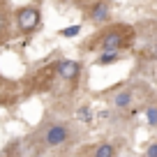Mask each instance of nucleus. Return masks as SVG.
<instances>
[{
  "label": "nucleus",
  "mask_w": 157,
  "mask_h": 157,
  "mask_svg": "<svg viewBox=\"0 0 157 157\" xmlns=\"http://www.w3.org/2000/svg\"><path fill=\"white\" fill-rule=\"evenodd\" d=\"M155 56H157V46H155Z\"/></svg>",
  "instance_id": "obj_14"
},
{
  "label": "nucleus",
  "mask_w": 157,
  "mask_h": 157,
  "mask_svg": "<svg viewBox=\"0 0 157 157\" xmlns=\"http://www.w3.org/2000/svg\"><path fill=\"white\" fill-rule=\"evenodd\" d=\"M56 72L60 74L63 78H76L78 72H81V65L76 63V60H60L58 65H56Z\"/></svg>",
  "instance_id": "obj_4"
},
{
  "label": "nucleus",
  "mask_w": 157,
  "mask_h": 157,
  "mask_svg": "<svg viewBox=\"0 0 157 157\" xmlns=\"http://www.w3.org/2000/svg\"><path fill=\"white\" fill-rule=\"evenodd\" d=\"M67 139H69V129L65 127V125H51V127L44 132V143L51 146V148L63 146Z\"/></svg>",
  "instance_id": "obj_1"
},
{
  "label": "nucleus",
  "mask_w": 157,
  "mask_h": 157,
  "mask_svg": "<svg viewBox=\"0 0 157 157\" xmlns=\"http://www.w3.org/2000/svg\"><path fill=\"white\" fill-rule=\"evenodd\" d=\"M123 28H113L111 33H106L102 37V51H118L125 42V35L120 33Z\"/></svg>",
  "instance_id": "obj_3"
},
{
  "label": "nucleus",
  "mask_w": 157,
  "mask_h": 157,
  "mask_svg": "<svg viewBox=\"0 0 157 157\" xmlns=\"http://www.w3.org/2000/svg\"><path fill=\"white\" fill-rule=\"evenodd\" d=\"M106 16H109V7L104 5V2L95 5V10H93V21H106Z\"/></svg>",
  "instance_id": "obj_7"
},
{
  "label": "nucleus",
  "mask_w": 157,
  "mask_h": 157,
  "mask_svg": "<svg viewBox=\"0 0 157 157\" xmlns=\"http://www.w3.org/2000/svg\"><path fill=\"white\" fill-rule=\"evenodd\" d=\"M113 104H116L118 109H127L129 104H132V93H129V90L118 93V95H116V102H113Z\"/></svg>",
  "instance_id": "obj_5"
},
{
  "label": "nucleus",
  "mask_w": 157,
  "mask_h": 157,
  "mask_svg": "<svg viewBox=\"0 0 157 157\" xmlns=\"http://www.w3.org/2000/svg\"><path fill=\"white\" fill-rule=\"evenodd\" d=\"M16 21H19V28L23 30V33H30V30H35L37 23H39V12L35 10V7H25V10L19 12Z\"/></svg>",
  "instance_id": "obj_2"
},
{
  "label": "nucleus",
  "mask_w": 157,
  "mask_h": 157,
  "mask_svg": "<svg viewBox=\"0 0 157 157\" xmlns=\"http://www.w3.org/2000/svg\"><path fill=\"white\" fill-rule=\"evenodd\" d=\"M78 25H69V28H65V30H60V33H63V37H76L78 35Z\"/></svg>",
  "instance_id": "obj_11"
},
{
  "label": "nucleus",
  "mask_w": 157,
  "mask_h": 157,
  "mask_svg": "<svg viewBox=\"0 0 157 157\" xmlns=\"http://www.w3.org/2000/svg\"><path fill=\"white\" fill-rule=\"evenodd\" d=\"M118 60V51H104L102 56H99V65H111Z\"/></svg>",
  "instance_id": "obj_8"
},
{
  "label": "nucleus",
  "mask_w": 157,
  "mask_h": 157,
  "mask_svg": "<svg viewBox=\"0 0 157 157\" xmlns=\"http://www.w3.org/2000/svg\"><path fill=\"white\" fill-rule=\"evenodd\" d=\"M146 118H148V123H150V125H157V109L148 106L146 109Z\"/></svg>",
  "instance_id": "obj_10"
},
{
  "label": "nucleus",
  "mask_w": 157,
  "mask_h": 157,
  "mask_svg": "<svg viewBox=\"0 0 157 157\" xmlns=\"http://www.w3.org/2000/svg\"><path fill=\"white\" fill-rule=\"evenodd\" d=\"M93 157H116V148H113L111 143H102V146L95 148Z\"/></svg>",
  "instance_id": "obj_6"
},
{
  "label": "nucleus",
  "mask_w": 157,
  "mask_h": 157,
  "mask_svg": "<svg viewBox=\"0 0 157 157\" xmlns=\"http://www.w3.org/2000/svg\"><path fill=\"white\" fill-rule=\"evenodd\" d=\"M76 118L81 120V123H90V120H93V111H90V106H81L76 111Z\"/></svg>",
  "instance_id": "obj_9"
},
{
  "label": "nucleus",
  "mask_w": 157,
  "mask_h": 157,
  "mask_svg": "<svg viewBox=\"0 0 157 157\" xmlns=\"http://www.w3.org/2000/svg\"><path fill=\"white\" fill-rule=\"evenodd\" d=\"M2 30H5V16L0 14V33H2Z\"/></svg>",
  "instance_id": "obj_13"
},
{
  "label": "nucleus",
  "mask_w": 157,
  "mask_h": 157,
  "mask_svg": "<svg viewBox=\"0 0 157 157\" xmlns=\"http://www.w3.org/2000/svg\"><path fill=\"white\" fill-rule=\"evenodd\" d=\"M146 157H157V143L148 146V150H146Z\"/></svg>",
  "instance_id": "obj_12"
}]
</instances>
